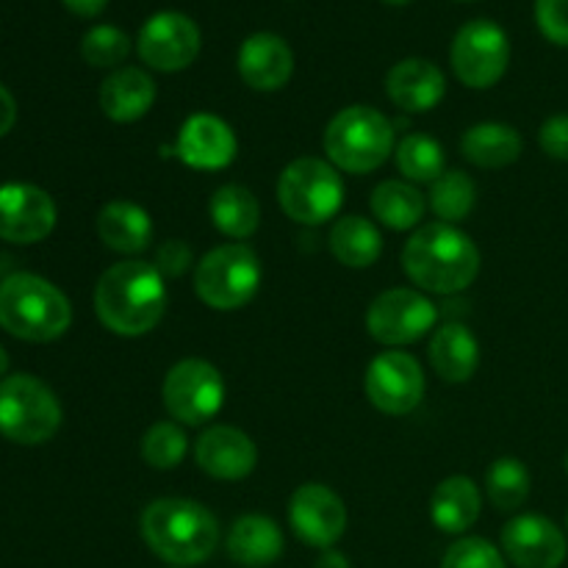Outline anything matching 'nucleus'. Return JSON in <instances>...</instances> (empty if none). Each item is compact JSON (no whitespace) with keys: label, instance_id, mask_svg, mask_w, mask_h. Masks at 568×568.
<instances>
[{"label":"nucleus","instance_id":"f257e3e1","mask_svg":"<svg viewBox=\"0 0 568 568\" xmlns=\"http://www.w3.org/2000/svg\"><path fill=\"white\" fill-rule=\"evenodd\" d=\"M94 311L103 327L125 338L144 336L166 311L164 275L148 261H120L100 275Z\"/></svg>","mask_w":568,"mask_h":568},{"label":"nucleus","instance_id":"f03ea898","mask_svg":"<svg viewBox=\"0 0 568 568\" xmlns=\"http://www.w3.org/2000/svg\"><path fill=\"white\" fill-rule=\"evenodd\" d=\"M405 275L433 294H458L480 272L477 244L447 222L422 225L403 250Z\"/></svg>","mask_w":568,"mask_h":568},{"label":"nucleus","instance_id":"7ed1b4c3","mask_svg":"<svg viewBox=\"0 0 568 568\" xmlns=\"http://www.w3.org/2000/svg\"><path fill=\"white\" fill-rule=\"evenodd\" d=\"M142 538L166 564L197 566L220 547V525L192 499H155L142 514Z\"/></svg>","mask_w":568,"mask_h":568},{"label":"nucleus","instance_id":"20e7f679","mask_svg":"<svg viewBox=\"0 0 568 568\" xmlns=\"http://www.w3.org/2000/svg\"><path fill=\"white\" fill-rule=\"evenodd\" d=\"M72 325V305L59 286L31 272H17L0 283V327L14 338L48 344Z\"/></svg>","mask_w":568,"mask_h":568},{"label":"nucleus","instance_id":"39448f33","mask_svg":"<svg viewBox=\"0 0 568 568\" xmlns=\"http://www.w3.org/2000/svg\"><path fill=\"white\" fill-rule=\"evenodd\" d=\"M325 153L336 170L364 175L394 153V125L372 105H349L327 125Z\"/></svg>","mask_w":568,"mask_h":568},{"label":"nucleus","instance_id":"423d86ee","mask_svg":"<svg viewBox=\"0 0 568 568\" xmlns=\"http://www.w3.org/2000/svg\"><path fill=\"white\" fill-rule=\"evenodd\" d=\"M61 427L59 397L33 375L0 381V436L22 447L50 442Z\"/></svg>","mask_w":568,"mask_h":568},{"label":"nucleus","instance_id":"0eeeda50","mask_svg":"<svg viewBox=\"0 0 568 568\" xmlns=\"http://www.w3.org/2000/svg\"><path fill=\"white\" fill-rule=\"evenodd\" d=\"M277 203L300 225H325L344 203V181L331 161L297 159L277 181Z\"/></svg>","mask_w":568,"mask_h":568},{"label":"nucleus","instance_id":"6e6552de","mask_svg":"<svg viewBox=\"0 0 568 568\" xmlns=\"http://www.w3.org/2000/svg\"><path fill=\"white\" fill-rule=\"evenodd\" d=\"M261 261L247 244H222L203 255L194 272V292L209 308L236 311L258 294Z\"/></svg>","mask_w":568,"mask_h":568},{"label":"nucleus","instance_id":"1a4fd4ad","mask_svg":"<svg viewBox=\"0 0 568 568\" xmlns=\"http://www.w3.org/2000/svg\"><path fill=\"white\" fill-rule=\"evenodd\" d=\"M166 414L189 427L205 425L225 405V381L220 369L203 358H186L166 372Z\"/></svg>","mask_w":568,"mask_h":568},{"label":"nucleus","instance_id":"9d476101","mask_svg":"<svg viewBox=\"0 0 568 568\" xmlns=\"http://www.w3.org/2000/svg\"><path fill=\"white\" fill-rule=\"evenodd\" d=\"M453 70L469 89H488L503 81L510 64V39L494 20H471L455 33Z\"/></svg>","mask_w":568,"mask_h":568},{"label":"nucleus","instance_id":"9b49d317","mask_svg":"<svg viewBox=\"0 0 568 568\" xmlns=\"http://www.w3.org/2000/svg\"><path fill=\"white\" fill-rule=\"evenodd\" d=\"M436 320L438 308L422 292L388 288L369 305L366 331L386 347H403L419 342L427 331L436 327Z\"/></svg>","mask_w":568,"mask_h":568},{"label":"nucleus","instance_id":"f8f14e48","mask_svg":"<svg viewBox=\"0 0 568 568\" xmlns=\"http://www.w3.org/2000/svg\"><path fill=\"white\" fill-rule=\"evenodd\" d=\"M203 33L181 11H159L142 26L136 39L139 59L159 72H181L200 55Z\"/></svg>","mask_w":568,"mask_h":568},{"label":"nucleus","instance_id":"ddd939ff","mask_svg":"<svg viewBox=\"0 0 568 568\" xmlns=\"http://www.w3.org/2000/svg\"><path fill=\"white\" fill-rule=\"evenodd\" d=\"M366 397L381 414L405 416L425 397V372L408 353L388 349L366 369Z\"/></svg>","mask_w":568,"mask_h":568},{"label":"nucleus","instance_id":"4468645a","mask_svg":"<svg viewBox=\"0 0 568 568\" xmlns=\"http://www.w3.org/2000/svg\"><path fill=\"white\" fill-rule=\"evenodd\" d=\"M288 521L294 536L316 549H331L347 530V508L342 497L322 483H305L292 494Z\"/></svg>","mask_w":568,"mask_h":568},{"label":"nucleus","instance_id":"2eb2a0df","mask_svg":"<svg viewBox=\"0 0 568 568\" xmlns=\"http://www.w3.org/2000/svg\"><path fill=\"white\" fill-rule=\"evenodd\" d=\"M55 227V203L44 189L31 183L0 186V239L14 244H37Z\"/></svg>","mask_w":568,"mask_h":568},{"label":"nucleus","instance_id":"dca6fc26","mask_svg":"<svg viewBox=\"0 0 568 568\" xmlns=\"http://www.w3.org/2000/svg\"><path fill=\"white\" fill-rule=\"evenodd\" d=\"M503 552L519 568H560L566 560V536L544 516H516L503 527Z\"/></svg>","mask_w":568,"mask_h":568},{"label":"nucleus","instance_id":"f3484780","mask_svg":"<svg viewBox=\"0 0 568 568\" xmlns=\"http://www.w3.org/2000/svg\"><path fill=\"white\" fill-rule=\"evenodd\" d=\"M236 133L214 114H192L178 133L175 153L192 170H225L236 159Z\"/></svg>","mask_w":568,"mask_h":568},{"label":"nucleus","instance_id":"a211bd4d","mask_svg":"<svg viewBox=\"0 0 568 568\" xmlns=\"http://www.w3.org/2000/svg\"><path fill=\"white\" fill-rule=\"evenodd\" d=\"M194 460L205 475L216 480H242L258 464V449L253 438L239 427L216 425L197 438Z\"/></svg>","mask_w":568,"mask_h":568},{"label":"nucleus","instance_id":"6ab92c4d","mask_svg":"<svg viewBox=\"0 0 568 568\" xmlns=\"http://www.w3.org/2000/svg\"><path fill=\"white\" fill-rule=\"evenodd\" d=\"M239 75L255 92H277L294 72V53L277 33L258 31L239 48Z\"/></svg>","mask_w":568,"mask_h":568},{"label":"nucleus","instance_id":"aec40b11","mask_svg":"<svg viewBox=\"0 0 568 568\" xmlns=\"http://www.w3.org/2000/svg\"><path fill=\"white\" fill-rule=\"evenodd\" d=\"M386 92L394 105L408 114H422L442 103L447 92L444 72L427 59H405L388 70Z\"/></svg>","mask_w":568,"mask_h":568},{"label":"nucleus","instance_id":"412c9836","mask_svg":"<svg viewBox=\"0 0 568 568\" xmlns=\"http://www.w3.org/2000/svg\"><path fill=\"white\" fill-rule=\"evenodd\" d=\"M155 83L139 67H120L100 87V109L114 122H136L153 109Z\"/></svg>","mask_w":568,"mask_h":568},{"label":"nucleus","instance_id":"4be33fe9","mask_svg":"<svg viewBox=\"0 0 568 568\" xmlns=\"http://www.w3.org/2000/svg\"><path fill=\"white\" fill-rule=\"evenodd\" d=\"M98 233L103 244L114 253L136 255L144 253L153 242V222L148 211L128 200L105 203L98 214Z\"/></svg>","mask_w":568,"mask_h":568},{"label":"nucleus","instance_id":"5701e85b","mask_svg":"<svg viewBox=\"0 0 568 568\" xmlns=\"http://www.w3.org/2000/svg\"><path fill=\"white\" fill-rule=\"evenodd\" d=\"M283 552V532L266 516H242L227 532V555L244 568L272 566Z\"/></svg>","mask_w":568,"mask_h":568},{"label":"nucleus","instance_id":"b1692460","mask_svg":"<svg viewBox=\"0 0 568 568\" xmlns=\"http://www.w3.org/2000/svg\"><path fill=\"white\" fill-rule=\"evenodd\" d=\"M483 494L471 477H447L433 494L430 516L433 525L447 536H460L469 530L480 516Z\"/></svg>","mask_w":568,"mask_h":568},{"label":"nucleus","instance_id":"393cba45","mask_svg":"<svg viewBox=\"0 0 568 568\" xmlns=\"http://www.w3.org/2000/svg\"><path fill=\"white\" fill-rule=\"evenodd\" d=\"M430 364L447 383H466L480 366V344L464 325H442L430 342Z\"/></svg>","mask_w":568,"mask_h":568},{"label":"nucleus","instance_id":"a878e982","mask_svg":"<svg viewBox=\"0 0 568 568\" xmlns=\"http://www.w3.org/2000/svg\"><path fill=\"white\" fill-rule=\"evenodd\" d=\"M460 153L483 170H503L521 155V136L503 122H480L464 133Z\"/></svg>","mask_w":568,"mask_h":568},{"label":"nucleus","instance_id":"bb28decb","mask_svg":"<svg viewBox=\"0 0 568 568\" xmlns=\"http://www.w3.org/2000/svg\"><path fill=\"white\" fill-rule=\"evenodd\" d=\"M331 253L349 270H366L383 253L381 231L366 216H342L331 227Z\"/></svg>","mask_w":568,"mask_h":568},{"label":"nucleus","instance_id":"cd10ccee","mask_svg":"<svg viewBox=\"0 0 568 568\" xmlns=\"http://www.w3.org/2000/svg\"><path fill=\"white\" fill-rule=\"evenodd\" d=\"M209 211L216 231L231 239H250L261 225L258 200L247 186H239V183H227V186L216 189Z\"/></svg>","mask_w":568,"mask_h":568},{"label":"nucleus","instance_id":"c85d7f7f","mask_svg":"<svg viewBox=\"0 0 568 568\" xmlns=\"http://www.w3.org/2000/svg\"><path fill=\"white\" fill-rule=\"evenodd\" d=\"M377 220L392 231H410L425 216V197L405 181H383L369 200Z\"/></svg>","mask_w":568,"mask_h":568},{"label":"nucleus","instance_id":"c756f323","mask_svg":"<svg viewBox=\"0 0 568 568\" xmlns=\"http://www.w3.org/2000/svg\"><path fill=\"white\" fill-rule=\"evenodd\" d=\"M444 148L425 133H408L397 148V166L408 181L436 183L444 175Z\"/></svg>","mask_w":568,"mask_h":568},{"label":"nucleus","instance_id":"7c9ffc66","mask_svg":"<svg viewBox=\"0 0 568 568\" xmlns=\"http://www.w3.org/2000/svg\"><path fill=\"white\" fill-rule=\"evenodd\" d=\"M530 471L519 458H499L486 475V494L497 510H519L530 497Z\"/></svg>","mask_w":568,"mask_h":568},{"label":"nucleus","instance_id":"2f4dec72","mask_svg":"<svg viewBox=\"0 0 568 568\" xmlns=\"http://www.w3.org/2000/svg\"><path fill=\"white\" fill-rule=\"evenodd\" d=\"M475 200H477L475 183H471L469 175H464V172L458 170L444 172L430 189L433 214H436L442 222H447V225L466 220V216L471 214V209H475Z\"/></svg>","mask_w":568,"mask_h":568},{"label":"nucleus","instance_id":"473e14b6","mask_svg":"<svg viewBox=\"0 0 568 568\" xmlns=\"http://www.w3.org/2000/svg\"><path fill=\"white\" fill-rule=\"evenodd\" d=\"M186 449L189 438L175 422H155L142 438L144 464L161 471H170L175 469V466H181V460L186 458Z\"/></svg>","mask_w":568,"mask_h":568},{"label":"nucleus","instance_id":"72a5a7b5","mask_svg":"<svg viewBox=\"0 0 568 568\" xmlns=\"http://www.w3.org/2000/svg\"><path fill=\"white\" fill-rule=\"evenodd\" d=\"M131 53V39L116 26H94L81 39V55L92 67H120Z\"/></svg>","mask_w":568,"mask_h":568},{"label":"nucleus","instance_id":"f704fd0d","mask_svg":"<svg viewBox=\"0 0 568 568\" xmlns=\"http://www.w3.org/2000/svg\"><path fill=\"white\" fill-rule=\"evenodd\" d=\"M442 568H505V558L486 538H460L447 549Z\"/></svg>","mask_w":568,"mask_h":568},{"label":"nucleus","instance_id":"c9c22d12","mask_svg":"<svg viewBox=\"0 0 568 568\" xmlns=\"http://www.w3.org/2000/svg\"><path fill=\"white\" fill-rule=\"evenodd\" d=\"M536 22L549 42L568 48V0H536Z\"/></svg>","mask_w":568,"mask_h":568},{"label":"nucleus","instance_id":"e433bc0d","mask_svg":"<svg viewBox=\"0 0 568 568\" xmlns=\"http://www.w3.org/2000/svg\"><path fill=\"white\" fill-rule=\"evenodd\" d=\"M155 270L164 277H178L192 266V247L181 239H170L155 250Z\"/></svg>","mask_w":568,"mask_h":568},{"label":"nucleus","instance_id":"4c0bfd02","mask_svg":"<svg viewBox=\"0 0 568 568\" xmlns=\"http://www.w3.org/2000/svg\"><path fill=\"white\" fill-rule=\"evenodd\" d=\"M538 142L549 159L568 161V114H555L538 131Z\"/></svg>","mask_w":568,"mask_h":568},{"label":"nucleus","instance_id":"58836bf2","mask_svg":"<svg viewBox=\"0 0 568 568\" xmlns=\"http://www.w3.org/2000/svg\"><path fill=\"white\" fill-rule=\"evenodd\" d=\"M14 122H17V103L14 98H11L9 89L0 83V136H6V133L11 131Z\"/></svg>","mask_w":568,"mask_h":568},{"label":"nucleus","instance_id":"ea45409f","mask_svg":"<svg viewBox=\"0 0 568 568\" xmlns=\"http://www.w3.org/2000/svg\"><path fill=\"white\" fill-rule=\"evenodd\" d=\"M61 3L78 17H98L109 6V0H61Z\"/></svg>","mask_w":568,"mask_h":568},{"label":"nucleus","instance_id":"a19ab883","mask_svg":"<svg viewBox=\"0 0 568 568\" xmlns=\"http://www.w3.org/2000/svg\"><path fill=\"white\" fill-rule=\"evenodd\" d=\"M314 568H349V560L344 558L342 552H333V549H325L322 558L316 560Z\"/></svg>","mask_w":568,"mask_h":568},{"label":"nucleus","instance_id":"79ce46f5","mask_svg":"<svg viewBox=\"0 0 568 568\" xmlns=\"http://www.w3.org/2000/svg\"><path fill=\"white\" fill-rule=\"evenodd\" d=\"M6 369H9V355H6L3 344H0V377L6 375Z\"/></svg>","mask_w":568,"mask_h":568},{"label":"nucleus","instance_id":"37998d69","mask_svg":"<svg viewBox=\"0 0 568 568\" xmlns=\"http://www.w3.org/2000/svg\"><path fill=\"white\" fill-rule=\"evenodd\" d=\"M383 3H388V6H408V3H414V0H383Z\"/></svg>","mask_w":568,"mask_h":568},{"label":"nucleus","instance_id":"c03bdc74","mask_svg":"<svg viewBox=\"0 0 568 568\" xmlns=\"http://www.w3.org/2000/svg\"><path fill=\"white\" fill-rule=\"evenodd\" d=\"M566 471H568V453H566Z\"/></svg>","mask_w":568,"mask_h":568},{"label":"nucleus","instance_id":"a18cd8bd","mask_svg":"<svg viewBox=\"0 0 568 568\" xmlns=\"http://www.w3.org/2000/svg\"><path fill=\"white\" fill-rule=\"evenodd\" d=\"M566 525H568V519H566Z\"/></svg>","mask_w":568,"mask_h":568},{"label":"nucleus","instance_id":"49530a36","mask_svg":"<svg viewBox=\"0 0 568 568\" xmlns=\"http://www.w3.org/2000/svg\"><path fill=\"white\" fill-rule=\"evenodd\" d=\"M466 3H469V0H466Z\"/></svg>","mask_w":568,"mask_h":568}]
</instances>
